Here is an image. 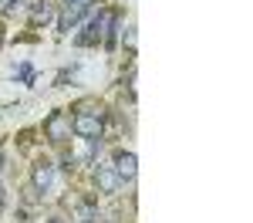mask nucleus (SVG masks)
<instances>
[{
  "label": "nucleus",
  "instance_id": "nucleus-1",
  "mask_svg": "<svg viewBox=\"0 0 253 223\" xmlns=\"http://www.w3.org/2000/svg\"><path fill=\"white\" fill-rule=\"evenodd\" d=\"M91 10V0H61V14H58V31L68 34L84 14Z\"/></svg>",
  "mask_w": 253,
  "mask_h": 223
},
{
  "label": "nucleus",
  "instance_id": "nucleus-5",
  "mask_svg": "<svg viewBox=\"0 0 253 223\" xmlns=\"http://www.w3.org/2000/svg\"><path fill=\"white\" fill-rule=\"evenodd\" d=\"M44 132H47V139H54V142H64V139H68V132H71V122L64 119L61 112H54L51 119L44 122Z\"/></svg>",
  "mask_w": 253,
  "mask_h": 223
},
{
  "label": "nucleus",
  "instance_id": "nucleus-10",
  "mask_svg": "<svg viewBox=\"0 0 253 223\" xmlns=\"http://www.w3.org/2000/svg\"><path fill=\"white\" fill-rule=\"evenodd\" d=\"M47 223H64V220H61V217H51V220H47Z\"/></svg>",
  "mask_w": 253,
  "mask_h": 223
},
{
  "label": "nucleus",
  "instance_id": "nucleus-11",
  "mask_svg": "<svg viewBox=\"0 0 253 223\" xmlns=\"http://www.w3.org/2000/svg\"><path fill=\"white\" fill-rule=\"evenodd\" d=\"M0 162H3V156H0Z\"/></svg>",
  "mask_w": 253,
  "mask_h": 223
},
{
  "label": "nucleus",
  "instance_id": "nucleus-4",
  "mask_svg": "<svg viewBox=\"0 0 253 223\" xmlns=\"http://www.w3.org/2000/svg\"><path fill=\"white\" fill-rule=\"evenodd\" d=\"M115 173H118V179H122V182L135 179V173H138L135 152H118V156H115Z\"/></svg>",
  "mask_w": 253,
  "mask_h": 223
},
{
  "label": "nucleus",
  "instance_id": "nucleus-9",
  "mask_svg": "<svg viewBox=\"0 0 253 223\" xmlns=\"http://www.w3.org/2000/svg\"><path fill=\"white\" fill-rule=\"evenodd\" d=\"M3 203H7V193H3V186H0V210H3Z\"/></svg>",
  "mask_w": 253,
  "mask_h": 223
},
{
  "label": "nucleus",
  "instance_id": "nucleus-2",
  "mask_svg": "<svg viewBox=\"0 0 253 223\" xmlns=\"http://www.w3.org/2000/svg\"><path fill=\"white\" fill-rule=\"evenodd\" d=\"M71 129H75L78 139H101L105 122H101V115H95V112H81V115H75Z\"/></svg>",
  "mask_w": 253,
  "mask_h": 223
},
{
  "label": "nucleus",
  "instance_id": "nucleus-6",
  "mask_svg": "<svg viewBox=\"0 0 253 223\" xmlns=\"http://www.w3.org/2000/svg\"><path fill=\"white\" fill-rule=\"evenodd\" d=\"M95 182L101 193H118V186H122V179H118V173L112 169V166H98L95 169Z\"/></svg>",
  "mask_w": 253,
  "mask_h": 223
},
{
  "label": "nucleus",
  "instance_id": "nucleus-3",
  "mask_svg": "<svg viewBox=\"0 0 253 223\" xmlns=\"http://www.w3.org/2000/svg\"><path fill=\"white\" fill-rule=\"evenodd\" d=\"M31 182H34L38 193H47L51 182H54V166H51L47 159H38L34 162V173H31Z\"/></svg>",
  "mask_w": 253,
  "mask_h": 223
},
{
  "label": "nucleus",
  "instance_id": "nucleus-8",
  "mask_svg": "<svg viewBox=\"0 0 253 223\" xmlns=\"http://www.w3.org/2000/svg\"><path fill=\"white\" fill-rule=\"evenodd\" d=\"M17 75H20V81H27V85H31V81H34V68H31V64H20Z\"/></svg>",
  "mask_w": 253,
  "mask_h": 223
},
{
  "label": "nucleus",
  "instance_id": "nucleus-7",
  "mask_svg": "<svg viewBox=\"0 0 253 223\" xmlns=\"http://www.w3.org/2000/svg\"><path fill=\"white\" fill-rule=\"evenodd\" d=\"M51 20V7H34V24H47Z\"/></svg>",
  "mask_w": 253,
  "mask_h": 223
}]
</instances>
